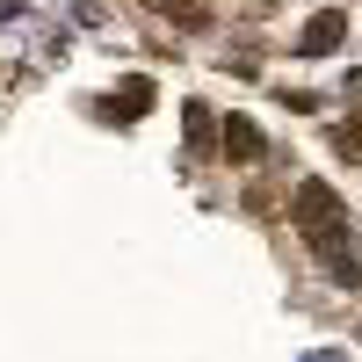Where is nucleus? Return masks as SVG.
Masks as SVG:
<instances>
[{
  "label": "nucleus",
  "instance_id": "423d86ee",
  "mask_svg": "<svg viewBox=\"0 0 362 362\" xmlns=\"http://www.w3.org/2000/svg\"><path fill=\"white\" fill-rule=\"evenodd\" d=\"M181 124H189V145L203 153V145H210V109H203V102H189V116H181Z\"/></svg>",
  "mask_w": 362,
  "mask_h": 362
},
{
  "label": "nucleus",
  "instance_id": "20e7f679",
  "mask_svg": "<svg viewBox=\"0 0 362 362\" xmlns=\"http://www.w3.org/2000/svg\"><path fill=\"white\" fill-rule=\"evenodd\" d=\"M145 8L174 29H210V0H145Z\"/></svg>",
  "mask_w": 362,
  "mask_h": 362
},
{
  "label": "nucleus",
  "instance_id": "f257e3e1",
  "mask_svg": "<svg viewBox=\"0 0 362 362\" xmlns=\"http://www.w3.org/2000/svg\"><path fill=\"white\" fill-rule=\"evenodd\" d=\"M290 225H297V239L319 254V268H326L334 283L362 290V261H355V247H348V203L326 189V181H297V196H290Z\"/></svg>",
  "mask_w": 362,
  "mask_h": 362
},
{
  "label": "nucleus",
  "instance_id": "0eeeda50",
  "mask_svg": "<svg viewBox=\"0 0 362 362\" xmlns=\"http://www.w3.org/2000/svg\"><path fill=\"white\" fill-rule=\"evenodd\" d=\"M334 153H341V160H362V124H341V131H334Z\"/></svg>",
  "mask_w": 362,
  "mask_h": 362
},
{
  "label": "nucleus",
  "instance_id": "7ed1b4c3",
  "mask_svg": "<svg viewBox=\"0 0 362 362\" xmlns=\"http://www.w3.org/2000/svg\"><path fill=\"white\" fill-rule=\"evenodd\" d=\"M218 145H225V160H239V167H254V160L268 153V138H261V124H247V116H225V131H218Z\"/></svg>",
  "mask_w": 362,
  "mask_h": 362
},
{
  "label": "nucleus",
  "instance_id": "39448f33",
  "mask_svg": "<svg viewBox=\"0 0 362 362\" xmlns=\"http://www.w3.org/2000/svg\"><path fill=\"white\" fill-rule=\"evenodd\" d=\"M145 109H153V80H124V95L102 102V116H124V124H138Z\"/></svg>",
  "mask_w": 362,
  "mask_h": 362
},
{
  "label": "nucleus",
  "instance_id": "f03ea898",
  "mask_svg": "<svg viewBox=\"0 0 362 362\" xmlns=\"http://www.w3.org/2000/svg\"><path fill=\"white\" fill-rule=\"evenodd\" d=\"M341 44H348V15L341 8H319L305 29H297V51H305V58H334Z\"/></svg>",
  "mask_w": 362,
  "mask_h": 362
}]
</instances>
